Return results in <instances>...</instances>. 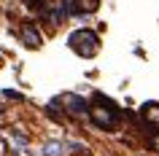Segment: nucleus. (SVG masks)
I'll use <instances>...</instances> for the list:
<instances>
[{"label":"nucleus","mask_w":159,"mask_h":156,"mask_svg":"<svg viewBox=\"0 0 159 156\" xmlns=\"http://www.w3.org/2000/svg\"><path fill=\"white\" fill-rule=\"evenodd\" d=\"M89 118L97 129H116L119 121H121V113H119V105L111 97L94 91V105H89Z\"/></svg>","instance_id":"1"},{"label":"nucleus","mask_w":159,"mask_h":156,"mask_svg":"<svg viewBox=\"0 0 159 156\" xmlns=\"http://www.w3.org/2000/svg\"><path fill=\"white\" fill-rule=\"evenodd\" d=\"M67 46H70V51H75L78 57L89 59V57H94V54L100 51V38H97V33L81 27V30H73V33L67 35Z\"/></svg>","instance_id":"2"},{"label":"nucleus","mask_w":159,"mask_h":156,"mask_svg":"<svg viewBox=\"0 0 159 156\" xmlns=\"http://www.w3.org/2000/svg\"><path fill=\"white\" fill-rule=\"evenodd\" d=\"M57 102L62 105V110L70 116H86L89 113V105H86L84 97H78V94H70V91H65V94H59Z\"/></svg>","instance_id":"3"},{"label":"nucleus","mask_w":159,"mask_h":156,"mask_svg":"<svg viewBox=\"0 0 159 156\" xmlns=\"http://www.w3.org/2000/svg\"><path fill=\"white\" fill-rule=\"evenodd\" d=\"M19 38H22V43H25L27 49H41V46H43V35L33 27V22H25V25H22Z\"/></svg>","instance_id":"4"},{"label":"nucleus","mask_w":159,"mask_h":156,"mask_svg":"<svg viewBox=\"0 0 159 156\" xmlns=\"http://www.w3.org/2000/svg\"><path fill=\"white\" fill-rule=\"evenodd\" d=\"M143 121H146V127H151L154 132H159V102H146L140 110Z\"/></svg>","instance_id":"5"},{"label":"nucleus","mask_w":159,"mask_h":156,"mask_svg":"<svg viewBox=\"0 0 159 156\" xmlns=\"http://www.w3.org/2000/svg\"><path fill=\"white\" fill-rule=\"evenodd\" d=\"M65 143H59V140H49V143H46V145H43V151H41V154L43 156H62V154H65Z\"/></svg>","instance_id":"6"},{"label":"nucleus","mask_w":159,"mask_h":156,"mask_svg":"<svg viewBox=\"0 0 159 156\" xmlns=\"http://www.w3.org/2000/svg\"><path fill=\"white\" fill-rule=\"evenodd\" d=\"M75 6H78V14H94L100 8V0H75Z\"/></svg>","instance_id":"7"},{"label":"nucleus","mask_w":159,"mask_h":156,"mask_svg":"<svg viewBox=\"0 0 159 156\" xmlns=\"http://www.w3.org/2000/svg\"><path fill=\"white\" fill-rule=\"evenodd\" d=\"M14 143H16V145H22V148H27V135H22L19 129H14Z\"/></svg>","instance_id":"8"},{"label":"nucleus","mask_w":159,"mask_h":156,"mask_svg":"<svg viewBox=\"0 0 159 156\" xmlns=\"http://www.w3.org/2000/svg\"><path fill=\"white\" fill-rule=\"evenodd\" d=\"M3 97H6V100H16V102H22V94H19V91H11V89L3 91Z\"/></svg>","instance_id":"9"},{"label":"nucleus","mask_w":159,"mask_h":156,"mask_svg":"<svg viewBox=\"0 0 159 156\" xmlns=\"http://www.w3.org/2000/svg\"><path fill=\"white\" fill-rule=\"evenodd\" d=\"M67 148H70L73 154H81V151H84V145H81V143H67Z\"/></svg>","instance_id":"10"},{"label":"nucleus","mask_w":159,"mask_h":156,"mask_svg":"<svg viewBox=\"0 0 159 156\" xmlns=\"http://www.w3.org/2000/svg\"><path fill=\"white\" fill-rule=\"evenodd\" d=\"M151 145L159 151V132H154V137H151Z\"/></svg>","instance_id":"11"},{"label":"nucleus","mask_w":159,"mask_h":156,"mask_svg":"<svg viewBox=\"0 0 159 156\" xmlns=\"http://www.w3.org/2000/svg\"><path fill=\"white\" fill-rule=\"evenodd\" d=\"M0 145H3V137H0Z\"/></svg>","instance_id":"12"}]
</instances>
